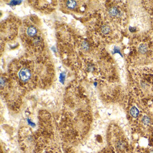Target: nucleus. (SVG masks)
<instances>
[{
    "label": "nucleus",
    "mask_w": 153,
    "mask_h": 153,
    "mask_svg": "<svg viewBox=\"0 0 153 153\" xmlns=\"http://www.w3.org/2000/svg\"><path fill=\"white\" fill-rule=\"evenodd\" d=\"M136 88L144 97H153V74L138 75L135 79Z\"/></svg>",
    "instance_id": "obj_1"
},
{
    "label": "nucleus",
    "mask_w": 153,
    "mask_h": 153,
    "mask_svg": "<svg viewBox=\"0 0 153 153\" xmlns=\"http://www.w3.org/2000/svg\"><path fill=\"white\" fill-rule=\"evenodd\" d=\"M102 31L103 33H105V34H107L109 32V28H108L107 26H104L102 29Z\"/></svg>",
    "instance_id": "obj_7"
},
{
    "label": "nucleus",
    "mask_w": 153,
    "mask_h": 153,
    "mask_svg": "<svg viewBox=\"0 0 153 153\" xmlns=\"http://www.w3.org/2000/svg\"><path fill=\"white\" fill-rule=\"evenodd\" d=\"M18 76L21 82L23 83H27L32 78V72L28 68H24L19 70Z\"/></svg>",
    "instance_id": "obj_2"
},
{
    "label": "nucleus",
    "mask_w": 153,
    "mask_h": 153,
    "mask_svg": "<svg viewBox=\"0 0 153 153\" xmlns=\"http://www.w3.org/2000/svg\"><path fill=\"white\" fill-rule=\"evenodd\" d=\"M130 114L133 118H137L139 116V110L136 107L133 106L130 109Z\"/></svg>",
    "instance_id": "obj_3"
},
{
    "label": "nucleus",
    "mask_w": 153,
    "mask_h": 153,
    "mask_svg": "<svg viewBox=\"0 0 153 153\" xmlns=\"http://www.w3.org/2000/svg\"><path fill=\"white\" fill-rule=\"evenodd\" d=\"M36 33L37 30L35 29V28H34V27H30V28H28V30H27V34H28L29 36H34Z\"/></svg>",
    "instance_id": "obj_4"
},
{
    "label": "nucleus",
    "mask_w": 153,
    "mask_h": 153,
    "mask_svg": "<svg viewBox=\"0 0 153 153\" xmlns=\"http://www.w3.org/2000/svg\"><path fill=\"white\" fill-rule=\"evenodd\" d=\"M47 153H54V152H50V151H49V152H47Z\"/></svg>",
    "instance_id": "obj_10"
},
{
    "label": "nucleus",
    "mask_w": 153,
    "mask_h": 153,
    "mask_svg": "<svg viewBox=\"0 0 153 153\" xmlns=\"http://www.w3.org/2000/svg\"><path fill=\"white\" fill-rule=\"evenodd\" d=\"M76 4H77V3H76V2L75 1H68L67 2L68 7L71 8V9H74V8H75Z\"/></svg>",
    "instance_id": "obj_6"
},
{
    "label": "nucleus",
    "mask_w": 153,
    "mask_h": 153,
    "mask_svg": "<svg viewBox=\"0 0 153 153\" xmlns=\"http://www.w3.org/2000/svg\"><path fill=\"white\" fill-rule=\"evenodd\" d=\"M148 153H153V150H151V151H150V152H149Z\"/></svg>",
    "instance_id": "obj_9"
},
{
    "label": "nucleus",
    "mask_w": 153,
    "mask_h": 153,
    "mask_svg": "<svg viewBox=\"0 0 153 153\" xmlns=\"http://www.w3.org/2000/svg\"><path fill=\"white\" fill-rule=\"evenodd\" d=\"M140 50L142 52H146V46H141L140 48Z\"/></svg>",
    "instance_id": "obj_8"
},
{
    "label": "nucleus",
    "mask_w": 153,
    "mask_h": 153,
    "mask_svg": "<svg viewBox=\"0 0 153 153\" xmlns=\"http://www.w3.org/2000/svg\"><path fill=\"white\" fill-rule=\"evenodd\" d=\"M109 14H110L111 16H117L119 14V11L116 7H113L109 11Z\"/></svg>",
    "instance_id": "obj_5"
}]
</instances>
